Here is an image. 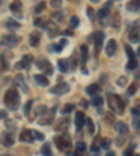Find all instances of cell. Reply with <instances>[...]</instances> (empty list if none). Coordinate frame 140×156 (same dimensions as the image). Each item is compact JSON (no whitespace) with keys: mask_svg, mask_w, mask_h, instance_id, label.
Here are the masks:
<instances>
[{"mask_svg":"<svg viewBox=\"0 0 140 156\" xmlns=\"http://www.w3.org/2000/svg\"><path fill=\"white\" fill-rule=\"evenodd\" d=\"M4 103L10 110H17L20 107V95L16 88L7 89L6 95H4Z\"/></svg>","mask_w":140,"mask_h":156,"instance_id":"cell-1","label":"cell"},{"mask_svg":"<svg viewBox=\"0 0 140 156\" xmlns=\"http://www.w3.org/2000/svg\"><path fill=\"white\" fill-rule=\"evenodd\" d=\"M108 103H109V107H111L115 113L122 114L125 112V101L119 95L111 94L108 96Z\"/></svg>","mask_w":140,"mask_h":156,"instance_id":"cell-2","label":"cell"},{"mask_svg":"<svg viewBox=\"0 0 140 156\" xmlns=\"http://www.w3.org/2000/svg\"><path fill=\"white\" fill-rule=\"evenodd\" d=\"M55 144H56V146H58V149H60V151H67V149H70V146H72V144H70V136L66 133H63L60 136H55Z\"/></svg>","mask_w":140,"mask_h":156,"instance_id":"cell-3","label":"cell"},{"mask_svg":"<svg viewBox=\"0 0 140 156\" xmlns=\"http://www.w3.org/2000/svg\"><path fill=\"white\" fill-rule=\"evenodd\" d=\"M20 42L18 36H16L14 34H9V35L3 36V39H2V43L6 46H9V48H14V46H17V43Z\"/></svg>","mask_w":140,"mask_h":156,"instance_id":"cell-4","label":"cell"},{"mask_svg":"<svg viewBox=\"0 0 140 156\" xmlns=\"http://www.w3.org/2000/svg\"><path fill=\"white\" fill-rule=\"evenodd\" d=\"M67 91H69V85L66 84V82H60V84H58L55 88L51 89V92H52V94H56V95H63Z\"/></svg>","mask_w":140,"mask_h":156,"instance_id":"cell-5","label":"cell"},{"mask_svg":"<svg viewBox=\"0 0 140 156\" xmlns=\"http://www.w3.org/2000/svg\"><path fill=\"white\" fill-rule=\"evenodd\" d=\"M10 10H11V11H13L17 17L23 16V13H21V10H23V4H21V2H20V0H16V2H13V3L10 4Z\"/></svg>","mask_w":140,"mask_h":156,"instance_id":"cell-6","label":"cell"},{"mask_svg":"<svg viewBox=\"0 0 140 156\" xmlns=\"http://www.w3.org/2000/svg\"><path fill=\"white\" fill-rule=\"evenodd\" d=\"M38 67L42 70V71H45V74H52V66H51V63L48 62V60H39L38 62Z\"/></svg>","mask_w":140,"mask_h":156,"instance_id":"cell-7","label":"cell"},{"mask_svg":"<svg viewBox=\"0 0 140 156\" xmlns=\"http://www.w3.org/2000/svg\"><path fill=\"white\" fill-rule=\"evenodd\" d=\"M115 128H116L118 134H121V135L129 134V127H127V124L123 123V121H118V123L115 124Z\"/></svg>","mask_w":140,"mask_h":156,"instance_id":"cell-8","label":"cell"},{"mask_svg":"<svg viewBox=\"0 0 140 156\" xmlns=\"http://www.w3.org/2000/svg\"><path fill=\"white\" fill-rule=\"evenodd\" d=\"M32 62V57L29 55H27V56H24V58L21 60V62H18L16 64V68H18V70H21V68H28V66H29V63Z\"/></svg>","mask_w":140,"mask_h":156,"instance_id":"cell-9","label":"cell"},{"mask_svg":"<svg viewBox=\"0 0 140 156\" xmlns=\"http://www.w3.org/2000/svg\"><path fill=\"white\" fill-rule=\"evenodd\" d=\"M20 140L23 141V142H32L34 136H32L31 130H23V133L20 134Z\"/></svg>","mask_w":140,"mask_h":156,"instance_id":"cell-10","label":"cell"},{"mask_svg":"<svg viewBox=\"0 0 140 156\" xmlns=\"http://www.w3.org/2000/svg\"><path fill=\"white\" fill-rule=\"evenodd\" d=\"M93 38H94V43H95V46H97V49H98L100 46L102 45V42H104L105 34L102 32V31H98V32H95L94 35H93Z\"/></svg>","mask_w":140,"mask_h":156,"instance_id":"cell-11","label":"cell"},{"mask_svg":"<svg viewBox=\"0 0 140 156\" xmlns=\"http://www.w3.org/2000/svg\"><path fill=\"white\" fill-rule=\"evenodd\" d=\"M84 124H85V116H84V113H83V112H77V113H76V127H77L78 130H80V128H81Z\"/></svg>","mask_w":140,"mask_h":156,"instance_id":"cell-12","label":"cell"},{"mask_svg":"<svg viewBox=\"0 0 140 156\" xmlns=\"http://www.w3.org/2000/svg\"><path fill=\"white\" fill-rule=\"evenodd\" d=\"M107 55L108 56H114L115 53H116V41H114V39H111L109 42H108L107 45Z\"/></svg>","mask_w":140,"mask_h":156,"instance_id":"cell-13","label":"cell"},{"mask_svg":"<svg viewBox=\"0 0 140 156\" xmlns=\"http://www.w3.org/2000/svg\"><path fill=\"white\" fill-rule=\"evenodd\" d=\"M69 66H70V63H69L67 58H60L59 63H58V67H59V70H60L62 73H67L69 70H70Z\"/></svg>","mask_w":140,"mask_h":156,"instance_id":"cell-14","label":"cell"},{"mask_svg":"<svg viewBox=\"0 0 140 156\" xmlns=\"http://www.w3.org/2000/svg\"><path fill=\"white\" fill-rule=\"evenodd\" d=\"M4 146H11L14 144V136H13V133H6L3 135V140H2Z\"/></svg>","mask_w":140,"mask_h":156,"instance_id":"cell-15","label":"cell"},{"mask_svg":"<svg viewBox=\"0 0 140 156\" xmlns=\"http://www.w3.org/2000/svg\"><path fill=\"white\" fill-rule=\"evenodd\" d=\"M39 41H41V34L39 32H32L31 36H29V45L36 48L39 45Z\"/></svg>","mask_w":140,"mask_h":156,"instance_id":"cell-16","label":"cell"},{"mask_svg":"<svg viewBox=\"0 0 140 156\" xmlns=\"http://www.w3.org/2000/svg\"><path fill=\"white\" fill-rule=\"evenodd\" d=\"M34 80H35L39 85H42V87H48L49 85V80L42 74H35L34 75Z\"/></svg>","mask_w":140,"mask_h":156,"instance_id":"cell-17","label":"cell"},{"mask_svg":"<svg viewBox=\"0 0 140 156\" xmlns=\"http://www.w3.org/2000/svg\"><path fill=\"white\" fill-rule=\"evenodd\" d=\"M100 91H101V88H100V85H97V84L90 85V87H87V89H85V92H87L90 96L98 95V94H100Z\"/></svg>","mask_w":140,"mask_h":156,"instance_id":"cell-18","label":"cell"},{"mask_svg":"<svg viewBox=\"0 0 140 156\" xmlns=\"http://www.w3.org/2000/svg\"><path fill=\"white\" fill-rule=\"evenodd\" d=\"M45 28H49V36H51V38H52V36H55V35H58V34H59V29H58V27H56L53 23H49V24H46V25H45Z\"/></svg>","mask_w":140,"mask_h":156,"instance_id":"cell-19","label":"cell"},{"mask_svg":"<svg viewBox=\"0 0 140 156\" xmlns=\"http://www.w3.org/2000/svg\"><path fill=\"white\" fill-rule=\"evenodd\" d=\"M139 4H140V0H132L127 3V10L129 11H139Z\"/></svg>","mask_w":140,"mask_h":156,"instance_id":"cell-20","label":"cell"},{"mask_svg":"<svg viewBox=\"0 0 140 156\" xmlns=\"http://www.w3.org/2000/svg\"><path fill=\"white\" fill-rule=\"evenodd\" d=\"M67 127H69V120H66V119H60L58 123V126H56V128H58L59 131H65L67 130Z\"/></svg>","mask_w":140,"mask_h":156,"instance_id":"cell-21","label":"cell"},{"mask_svg":"<svg viewBox=\"0 0 140 156\" xmlns=\"http://www.w3.org/2000/svg\"><path fill=\"white\" fill-rule=\"evenodd\" d=\"M109 16V7H102L100 11H98V18L100 20H104V18H107V17Z\"/></svg>","mask_w":140,"mask_h":156,"instance_id":"cell-22","label":"cell"},{"mask_svg":"<svg viewBox=\"0 0 140 156\" xmlns=\"http://www.w3.org/2000/svg\"><path fill=\"white\" fill-rule=\"evenodd\" d=\"M129 38H131L132 42H139V28H137L136 25V29H132L131 31V35H129Z\"/></svg>","mask_w":140,"mask_h":156,"instance_id":"cell-23","label":"cell"},{"mask_svg":"<svg viewBox=\"0 0 140 156\" xmlns=\"http://www.w3.org/2000/svg\"><path fill=\"white\" fill-rule=\"evenodd\" d=\"M16 84H18L20 87L23 88L25 94L28 92V88H27V84L24 82V80H23V77H21V75H17V77H16Z\"/></svg>","mask_w":140,"mask_h":156,"instance_id":"cell-24","label":"cell"},{"mask_svg":"<svg viewBox=\"0 0 140 156\" xmlns=\"http://www.w3.org/2000/svg\"><path fill=\"white\" fill-rule=\"evenodd\" d=\"M102 103H104V99H102L101 96H97V95H94V98L91 99V105L95 107L98 106H102Z\"/></svg>","mask_w":140,"mask_h":156,"instance_id":"cell-25","label":"cell"},{"mask_svg":"<svg viewBox=\"0 0 140 156\" xmlns=\"http://www.w3.org/2000/svg\"><path fill=\"white\" fill-rule=\"evenodd\" d=\"M137 58H134V57H129V62H127V70H134V68H137Z\"/></svg>","mask_w":140,"mask_h":156,"instance_id":"cell-26","label":"cell"},{"mask_svg":"<svg viewBox=\"0 0 140 156\" xmlns=\"http://www.w3.org/2000/svg\"><path fill=\"white\" fill-rule=\"evenodd\" d=\"M6 27L10 29H17V28H20V24L17 21H14V20H7Z\"/></svg>","mask_w":140,"mask_h":156,"instance_id":"cell-27","label":"cell"},{"mask_svg":"<svg viewBox=\"0 0 140 156\" xmlns=\"http://www.w3.org/2000/svg\"><path fill=\"white\" fill-rule=\"evenodd\" d=\"M85 123H87V128H88V133L90 134H94L95 131V127H94V121L91 119H85Z\"/></svg>","mask_w":140,"mask_h":156,"instance_id":"cell-28","label":"cell"},{"mask_svg":"<svg viewBox=\"0 0 140 156\" xmlns=\"http://www.w3.org/2000/svg\"><path fill=\"white\" fill-rule=\"evenodd\" d=\"M87 57H88V49H87V46H85V45H83L81 46V63H83V64L85 63Z\"/></svg>","mask_w":140,"mask_h":156,"instance_id":"cell-29","label":"cell"},{"mask_svg":"<svg viewBox=\"0 0 140 156\" xmlns=\"http://www.w3.org/2000/svg\"><path fill=\"white\" fill-rule=\"evenodd\" d=\"M41 152H42L44 155H46V156H51V155H52V151H51V146H49V144H44Z\"/></svg>","mask_w":140,"mask_h":156,"instance_id":"cell-30","label":"cell"},{"mask_svg":"<svg viewBox=\"0 0 140 156\" xmlns=\"http://www.w3.org/2000/svg\"><path fill=\"white\" fill-rule=\"evenodd\" d=\"M31 107H32V101H28L25 105H24V114H25V116H28V114H29Z\"/></svg>","mask_w":140,"mask_h":156,"instance_id":"cell-31","label":"cell"},{"mask_svg":"<svg viewBox=\"0 0 140 156\" xmlns=\"http://www.w3.org/2000/svg\"><path fill=\"white\" fill-rule=\"evenodd\" d=\"M85 144L84 142H77V145H76V153H78V152H84L85 151Z\"/></svg>","mask_w":140,"mask_h":156,"instance_id":"cell-32","label":"cell"},{"mask_svg":"<svg viewBox=\"0 0 140 156\" xmlns=\"http://www.w3.org/2000/svg\"><path fill=\"white\" fill-rule=\"evenodd\" d=\"M73 109H74V105L73 103H67V105H65L63 106V109H62V113H69V112H72Z\"/></svg>","mask_w":140,"mask_h":156,"instance_id":"cell-33","label":"cell"},{"mask_svg":"<svg viewBox=\"0 0 140 156\" xmlns=\"http://www.w3.org/2000/svg\"><path fill=\"white\" fill-rule=\"evenodd\" d=\"M45 7H46V4H45V2H41V3L38 4V6L35 7V13L36 14H39V13H42L44 10H45Z\"/></svg>","mask_w":140,"mask_h":156,"instance_id":"cell-34","label":"cell"},{"mask_svg":"<svg viewBox=\"0 0 140 156\" xmlns=\"http://www.w3.org/2000/svg\"><path fill=\"white\" fill-rule=\"evenodd\" d=\"M78 23H80V20H78V17H77V16H73L72 18H70V25H72L73 28L78 27Z\"/></svg>","mask_w":140,"mask_h":156,"instance_id":"cell-35","label":"cell"},{"mask_svg":"<svg viewBox=\"0 0 140 156\" xmlns=\"http://www.w3.org/2000/svg\"><path fill=\"white\" fill-rule=\"evenodd\" d=\"M46 110H48V107L45 105H41V106L36 107V114H45Z\"/></svg>","mask_w":140,"mask_h":156,"instance_id":"cell-36","label":"cell"},{"mask_svg":"<svg viewBox=\"0 0 140 156\" xmlns=\"http://www.w3.org/2000/svg\"><path fill=\"white\" fill-rule=\"evenodd\" d=\"M32 133V136H34V140H39V141H42L44 140V135L39 131H36V130H34V131H31Z\"/></svg>","mask_w":140,"mask_h":156,"instance_id":"cell-37","label":"cell"},{"mask_svg":"<svg viewBox=\"0 0 140 156\" xmlns=\"http://www.w3.org/2000/svg\"><path fill=\"white\" fill-rule=\"evenodd\" d=\"M51 4H52L53 9H60L62 7V0H51Z\"/></svg>","mask_w":140,"mask_h":156,"instance_id":"cell-38","label":"cell"},{"mask_svg":"<svg viewBox=\"0 0 140 156\" xmlns=\"http://www.w3.org/2000/svg\"><path fill=\"white\" fill-rule=\"evenodd\" d=\"M136 91H137V84H134V82H133V84L131 85V88L127 89V94H129V95H134V92H136Z\"/></svg>","mask_w":140,"mask_h":156,"instance_id":"cell-39","label":"cell"},{"mask_svg":"<svg viewBox=\"0 0 140 156\" xmlns=\"http://www.w3.org/2000/svg\"><path fill=\"white\" fill-rule=\"evenodd\" d=\"M109 144H111V141L107 140V138H104V140H101V148L108 149V148H109Z\"/></svg>","mask_w":140,"mask_h":156,"instance_id":"cell-40","label":"cell"},{"mask_svg":"<svg viewBox=\"0 0 140 156\" xmlns=\"http://www.w3.org/2000/svg\"><path fill=\"white\" fill-rule=\"evenodd\" d=\"M51 121H52V117H42L41 120H39V124H42V126H45V124H51Z\"/></svg>","mask_w":140,"mask_h":156,"instance_id":"cell-41","label":"cell"},{"mask_svg":"<svg viewBox=\"0 0 140 156\" xmlns=\"http://www.w3.org/2000/svg\"><path fill=\"white\" fill-rule=\"evenodd\" d=\"M34 24H35L36 27H44V28H45V25H46V23H44V20H41V18H36L35 21H34Z\"/></svg>","mask_w":140,"mask_h":156,"instance_id":"cell-42","label":"cell"},{"mask_svg":"<svg viewBox=\"0 0 140 156\" xmlns=\"http://www.w3.org/2000/svg\"><path fill=\"white\" fill-rule=\"evenodd\" d=\"M6 126H7V128H13V130H16V123H14L13 120H7Z\"/></svg>","mask_w":140,"mask_h":156,"instance_id":"cell-43","label":"cell"},{"mask_svg":"<svg viewBox=\"0 0 140 156\" xmlns=\"http://www.w3.org/2000/svg\"><path fill=\"white\" fill-rule=\"evenodd\" d=\"M87 16L90 17V18H94V9H91V7H87Z\"/></svg>","mask_w":140,"mask_h":156,"instance_id":"cell-44","label":"cell"},{"mask_svg":"<svg viewBox=\"0 0 140 156\" xmlns=\"http://www.w3.org/2000/svg\"><path fill=\"white\" fill-rule=\"evenodd\" d=\"M126 52H127V56H129V57H134V53H133V50H132L131 49V46H126Z\"/></svg>","mask_w":140,"mask_h":156,"instance_id":"cell-45","label":"cell"},{"mask_svg":"<svg viewBox=\"0 0 140 156\" xmlns=\"http://www.w3.org/2000/svg\"><path fill=\"white\" fill-rule=\"evenodd\" d=\"M133 127L136 128V131H139V117H134V120H133Z\"/></svg>","mask_w":140,"mask_h":156,"instance_id":"cell-46","label":"cell"},{"mask_svg":"<svg viewBox=\"0 0 140 156\" xmlns=\"http://www.w3.org/2000/svg\"><path fill=\"white\" fill-rule=\"evenodd\" d=\"M132 114H133V117H139V107H133L132 109Z\"/></svg>","mask_w":140,"mask_h":156,"instance_id":"cell-47","label":"cell"},{"mask_svg":"<svg viewBox=\"0 0 140 156\" xmlns=\"http://www.w3.org/2000/svg\"><path fill=\"white\" fill-rule=\"evenodd\" d=\"M53 49H55L56 52H60V50H62V49H63V46L60 45V43H56V45L53 46Z\"/></svg>","mask_w":140,"mask_h":156,"instance_id":"cell-48","label":"cell"},{"mask_svg":"<svg viewBox=\"0 0 140 156\" xmlns=\"http://www.w3.org/2000/svg\"><path fill=\"white\" fill-rule=\"evenodd\" d=\"M7 117V112L6 110H0V119H6Z\"/></svg>","mask_w":140,"mask_h":156,"instance_id":"cell-49","label":"cell"},{"mask_svg":"<svg viewBox=\"0 0 140 156\" xmlns=\"http://www.w3.org/2000/svg\"><path fill=\"white\" fill-rule=\"evenodd\" d=\"M118 84H119V85H125V84H126V78H119V80H118Z\"/></svg>","mask_w":140,"mask_h":156,"instance_id":"cell-50","label":"cell"},{"mask_svg":"<svg viewBox=\"0 0 140 156\" xmlns=\"http://www.w3.org/2000/svg\"><path fill=\"white\" fill-rule=\"evenodd\" d=\"M91 151H93L94 153H97V152H98V146H97V145H93V146H91Z\"/></svg>","mask_w":140,"mask_h":156,"instance_id":"cell-51","label":"cell"},{"mask_svg":"<svg viewBox=\"0 0 140 156\" xmlns=\"http://www.w3.org/2000/svg\"><path fill=\"white\" fill-rule=\"evenodd\" d=\"M66 42H67V41H66V39H62V41H60V42H59V43H60V45H62L63 48H65V46L67 45V43H66Z\"/></svg>","mask_w":140,"mask_h":156,"instance_id":"cell-52","label":"cell"},{"mask_svg":"<svg viewBox=\"0 0 140 156\" xmlns=\"http://www.w3.org/2000/svg\"><path fill=\"white\" fill-rule=\"evenodd\" d=\"M72 68H76V58H72Z\"/></svg>","mask_w":140,"mask_h":156,"instance_id":"cell-53","label":"cell"},{"mask_svg":"<svg viewBox=\"0 0 140 156\" xmlns=\"http://www.w3.org/2000/svg\"><path fill=\"white\" fill-rule=\"evenodd\" d=\"M93 3H98V2H100V0H91Z\"/></svg>","mask_w":140,"mask_h":156,"instance_id":"cell-54","label":"cell"}]
</instances>
